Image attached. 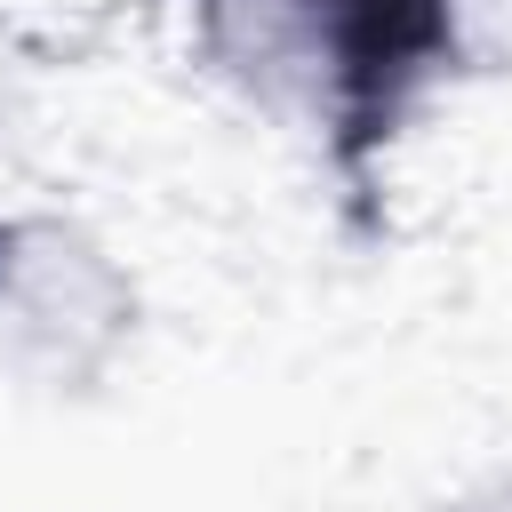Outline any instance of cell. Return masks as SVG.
<instances>
[{
    "label": "cell",
    "instance_id": "1",
    "mask_svg": "<svg viewBox=\"0 0 512 512\" xmlns=\"http://www.w3.org/2000/svg\"><path fill=\"white\" fill-rule=\"evenodd\" d=\"M192 64L296 136L344 208H376L400 136L464 80L456 0H184Z\"/></svg>",
    "mask_w": 512,
    "mask_h": 512
},
{
    "label": "cell",
    "instance_id": "4",
    "mask_svg": "<svg viewBox=\"0 0 512 512\" xmlns=\"http://www.w3.org/2000/svg\"><path fill=\"white\" fill-rule=\"evenodd\" d=\"M440 512H512V472H480V480L456 488Z\"/></svg>",
    "mask_w": 512,
    "mask_h": 512
},
{
    "label": "cell",
    "instance_id": "2",
    "mask_svg": "<svg viewBox=\"0 0 512 512\" xmlns=\"http://www.w3.org/2000/svg\"><path fill=\"white\" fill-rule=\"evenodd\" d=\"M136 272L56 208H0V376L88 400L136 352Z\"/></svg>",
    "mask_w": 512,
    "mask_h": 512
},
{
    "label": "cell",
    "instance_id": "3",
    "mask_svg": "<svg viewBox=\"0 0 512 512\" xmlns=\"http://www.w3.org/2000/svg\"><path fill=\"white\" fill-rule=\"evenodd\" d=\"M464 8V72H512V0H456Z\"/></svg>",
    "mask_w": 512,
    "mask_h": 512
}]
</instances>
